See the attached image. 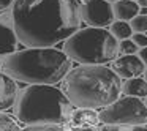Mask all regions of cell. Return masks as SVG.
<instances>
[{"mask_svg":"<svg viewBox=\"0 0 147 131\" xmlns=\"http://www.w3.org/2000/svg\"><path fill=\"white\" fill-rule=\"evenodd\" d=\"M109 30H111V33L119 40V41L131 38V35L134 33L133 29H131V24L128 22V21H122V19H115L114 22L109 26Z\"/></svg>","mask_w":147,"mask_h":131,"instance_id":"obj_14","label":"cell"},{"mask_svg":"<svg viewBox=\"0 0 147 131\" xmlns=\"http://www.w3.org/2000/svg\"><path fill=\"white\" fill-rule=\"evenodd\" d=\"M74 126H86V125H93L96 122H100L98 112H95V109L89 107H78V111L73 112L71 115Z\"/></svg>","mask_w":147,"mask_h":131,"instance_id":"obj_13","label":"cell"},{"mask_svg":"<svg viewBox=\"0 0 147 131\" xmlns=\"http://www.w3.org/2000/svg\"><path fill=\"white\" fill-rule=\"evenodd\" d=\"M144 77H146V81H147V67H146V71H144Z\"/></svg>","mask_w":147,"mask_h":131,"instance_id":"obj_22","label":"cell"},{"mask_svg":"<svg viewBox=\"0 0 147 131\" xmlns=\"http://www.w3.org/2000/svg\"><path fill=\"white\" fill-rule=\"evenodd\" d=\"M136 2H138V0H136Z\"/></svg>","mask_w":147,"mask_h":131,"instance_id":"obj_25","label":"cell"},{"mask_svg":"<svg viewBox=\"0 0 147 131\" xmlns=\"http://www.w3.org/2000/svg\"><path fill=\"white\" fill-rule=\"evenodd\" d=\"M119 40L105 27L76 30L65 40V52L71 60L84 65H105L115 60L120 52Z\"/></svg>","mask_w":147,"mask_h":131,"instance_id":"obj_5","label":"cell"},{"mask_svg":"<svg viewBox=\"0 0 147 131\" xmlns=\"http://www.w3.org/2000/svg\"><path fill=\"white\" fill-rule=\"evenodd\" d=\"M13 3H14V0H0V11L7 10V8Z\"/></svg>","mask_w":147,"mask_h":131,"instance_id":"obj_20","label":"cell"},{"mask_svg":"<svg viewBox=\"0 0 147 131\" xmlns=\"http://www.w3.org/2000/svg\"><path fill=\"white\" fill-rule=\"evenodd\" d=\"M73 106L70 98L52 84H30L19 93L14 112L24 126L63 125L71 120Z\"/></svg>","mask_w":147,"mask_h":131,"instance_id":"obj_4","label":"cell"},{"mask_svg":"<svg viewBox=\"0 0 147 131\" xmlns=\"http://www.w3.org/2000/svg\"><path fill=\"white\" fill-rule=\"evenodd\" d=\"M131 24V29H133V32H147V14H138V16H134L133 19L130 21Z\"/></svg>","mask_w":147,"mask_h":131,"instance_id":"obj_16","label":"cell"},{"mask_svg":"<svg viewBox=\"0 0 147 131\" xmlns=\"http://www.w3.org/2000/svg\"><path fill=\"white\" fill-rule=\"evenodd\" d=\"M131 38H133V41L136 43L139 48L147 46V33H144V32H134L133 35H131Z\"/></svg>","mask_w":147,"mask_h":131,"instance_id":"obj_18","label":"cell"},{"mask_svg":"<svg viewBox=\"0 0 147 131\" xmlns=\"http://www.w3.org/2000/svg\"><path fill=\"white\" fill-rule=\"evenodd\" d=\"M108 2H111V3H114V2H117V0H108Z\"/></svg>","mask_w":147,"mask_h":131,"instance_id":"obj_23","label":"cell"},{"mask_svg":"<svg viewBox=\"0 0 147 131\" xmlns=\"http://www.w3.org/2000/svg\"><path fill=\"white\" fill-rule=\"evenodd\" d=\"M122 92L125 95L130 96H138V98H146L147 96V81L146 77H130V79H125L122 84Z\"/></svg>","mask_w":147,"mask_h":131,"instance_id":"obj_12","label":"cell"},{"mask_svg":"<svg viewBox=\"0 0 147 131\" xmlns=\"http://www.w3.org/2000/svg\"><path fill=\"white\" fill-rule=\"evenodd\" d=\"M13 29L27 48H52L82 22L79 0H14Z\"/></svg>","mask_w":147,"mask_h":131,"instance_id":"obj_1","label":"cell"},{"mask_svg":"<svg viewBox=\"0 0 147 131\" xmlns=\"http://www.w3.org/2000/svg\"><path fill=\"white\" fill-rule=\"evenodd\" d=\"M114 8V14L115 19H122V21H131L134 16L139 14V3L136 0H117L112 3Z\"/></svg>","mask_w":147,"mask_h":131,"instance_id":"obj_10","label":"cell"},{"mask_svg":"<svg viewBox=\"0 0 147 131\" xmlns=\"http://www.w3.org/2000/svg\"><path fill=\"white\" fill-rule=\"evenodd\" d=\"M138 3H139V7H146L147 8V0H138Z\"/></svg>","mask_w":147,"mask_h":131,"instance_id":"obj_21","label":"cell"},{"mask_svg":"<svg viewBox=\"0 0 147 131\" xmlns=\"http://www.w3.org/2000/svg\"><path fill=\"white\" fill-rule=\"evenodd\" d=\"M2 70L26 84H57L70 73L71 58L52 48H27L5 55Z\"/></svg>","mask_w":147,"mask_h":131,"instance_id":"obj_3","label":"cell"},{"mask_svg":"<svg viewBox=\"0 0 147 131\" xmlns=\"http://www.w3.org/2000/svg\"><path fill=\"white\" fill-rule=\"evenodd\" d=\"M144 103H146V106H147V96H146V98H144Z\"/></svg>","mask_w":147,"mask_h":131,"instance_id":"obj_24","label":"cell"},{"mask_svg":"<svg viewBox=\"0 0 147 131\" xmlns=\"http://www.w3.org/2000/svg\"><path fill=\"white\" fill-rule=\"evenodd\" d=\"M18 99V85L14 77L0 71V111L10 109Z\"/></svg>","mask_w":147,"mask_h":131,"instance_id":"obj_9","label":"cell"},{"mask_svg":"<svg viewBox=\"0 0 147 131\" xmlns=\"http://www.w3.org/2000/svg\"><path fill=\"white\" fill-rule=\"evenodd\" d=\"M101 123L115 125V126H142L147 123V106L138 96L125 95L123 98L115 99L112 104L101 107L98 112Z\"/></svg>","mask_w":147,"mask_h":131,"instance_id":"obj_6","label":"cell"},{"mask_svg":"<svg viewBox=\"0 0 147 131\" xmlns=\"http://www.w3.org/2000/svg\"><path fill=\"white\" fill-rule=\"evenodd\" d=\"M19 41L16 30L10 29L7 24L0 22V55H8L16 51V44Z\"/></svg>","mask_w":147,"mask_h":131,"instance_id":"obj_11","label":"cell"},{"mask_svg":"<svg viewBox=\"0 0 147 131\" xmlns=\"http://www.w3.org/2000/svg\"><path fill=\"white\" fill-rule=\"evenodd\" d=\"M119 48H120L122 54H138V51H139V46L133 41V38L122 40L119 43Z\"/></svg>","mask_w":147,"mask_h":131,"instance_id":"obj_17","label":"cell"},{"mask_svg":"<svg viewBox=\"0 0 147 131\" xmlns=\"http://www.w3.org/2000/svg\"><path fill=\"white\" fill-rule=\"evenodd\" d=\"M147 65L141 60L139 55L136 54H122L115 60H112V70L122 77V79H130L144 74Z\"/></svg>","mask_w":147,"mask_h":131,"instance_id":"obj_8","label":"cell"},{"mask_svg":"<svg viewBox=\"0 0 147 131\" xmlns=\"http://www.w3.org/2000/svg\"><path fill=\"white\" fill-rule=\"evenodd\" d=\"M22 126L24 125L18 118H13L10 114H3L0 111V131H16Z\"/></svg>","mask_w":147,"mask_h":131,"instance_id":"obj_15","label":"cell"},{"mask_svg":"<svg viewBox=\"0 0 147 131\" xmlns=\"http://www.w3.org/2000/svg\"><path fill=\"white\" fill-rule=\"evenodd\" d=\"M122 77L105 65H84L65 76V92L76 107L101 109L120 98Z\"/></svg>","mask_w":147,"mask_h":131,"instance_id":"obj_2","label":"cell"},{"mask_svg":"<svg viewBox=\"0 0 147 131\" xmlns=\"http://www.w3.org/2000/svg\"><path fill=\"white\" fill-rule=\"evenodd\" d=\"M82 21L90 27H109L115 19L114 8L108 0H81Z\"/></svg>","mask_w":147,"mask_h":131,"instance_id":"obj_7","label":"cell"},{"mask_svg":"<svg viewBox=\"0 0 147 131\" xmlns=\"http://www.w3.org/2000/svg\"><path fill=\"white\" fill-rule=\"evenodd\" d=\"M138 55H139L141 60H142L144 63L147 65V46H144V48H139V51H138Z\"/></svg>","mask_w":147,"mask_h":131,"instance_id":"obj_19","label":"cell"}]
</instances>
